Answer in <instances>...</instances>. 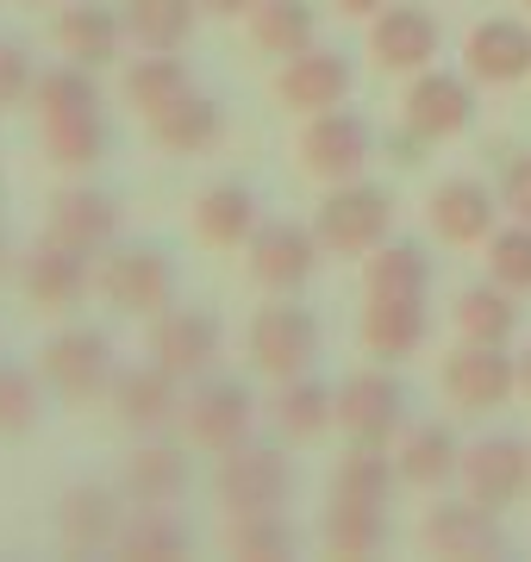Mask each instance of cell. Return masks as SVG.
Listing matches in <instances>:
<instances>
[{"label": "cell", "instance_id": "6da1fadb", "mask_svg": "<svg viewBox=\"0 0 531 562\" xmlns=\"http://www.w3.org/2000/svg\"><path fill=\"white\" fill-rule=\"evenodd\" d=\"M313 232L326 244V257H369V250H382L394 232V194L388 188H375V181H338L319 213H313Z\"/></svg>", "mask_w": 531, "mask_h": 562}, {"label": "cell", "instance_id": "7a4b0ae2", "mask_svg": "<svg viewBox=\"0 0 531 562\" xmlns=\"http://www.w3.org/2000/svg\"><path fill=\"white\" fill-rule=\"evenodd\" d=\"M38 375L44 387L69 406H94L113 394V375H120V362H113V338L94 331V325H69L57 338L38 350Z\"/></svg>", "mask_w": 531, "mask_h": 562}, {"label": "cell", "instance_id": "3957f363", "mask_svg": "<svg viewBox=\"0 0 531 562\" xmlns=\"http://www.w3.org/2000/svg\"><path fill=\"white\" fill-rule=\"evenodd\" d=\"M101 294L113 313H132V319H157L169 301H176V262L157 250V244H120L113 257L101 262Z\"/></svg>", "mask_w": 531, "mask_h": 562}, {"label": "cell", "instance_id": "277c9868", "mask_svg": "<svg viewBox=\"0 0 531 562\" xmlns=\"http://www.w3.org/2000/svg\"><path fill=\"white\" fill-rule=\"evenodd\" d=\"M326 257V244L319 232L301 220H263L250 232L245 244V262H250V281H263L269 294H294V288H307L313 269Z\"/></svg>", "mask_w": 531, "mask_h": 562}, {"label": "cell", "instance_id": "5b68a950", "mask_svg": "<svg viewBox=\"0 0 531 562\" xmlns=\"http://www.w3.org/2000/svg\"><path fill=\"white\" fill-rule=\"evenodd\" d=\"M250 362L263 369L269 382H294V375H307L313 362H319V319H313L307 306H257V319H250Z\"/></svg>", "mask_w": 531, "mask_h": 562}, {"label": "cell", "instance_id": "8992f818", "mask_svg": "<svg viewBox=\"0 0 531 562\" xmlns=\"http://www.w3.org/2000/svg\"><path fill=\"white\" fill-rule=\"evenodd\" d=\"M219 319L206 313V306H163L157 319H150V362H163L176 382H201V375H213V362H219Z\"/></svg>", "mask_w": 531, "mask_h": 562}, {"label": "cell", "instance_id": "52a82bcc", "mask_svg": "<svg viewBox=\"0 0 531 562\" xmlns=\"http://www.w3.org/2000/svg\"><path fill=\"white\" fill-rule=\"evenodd\" d=\"M250 425H257V401H250L245 382H231V375H201L194 394L182 401V431L201 450H238L250 438Z\"/></svg>", "mask_w": 531, "mask_h": 562}, {"label": "cell", "instance_id": "ba28073f", "mask_svg": "<svg viewBox=\"0 0 531 562\" xmlns=\"http://www.w3.org/2000/svg\"><path fill=\"white\" fill-rule=\"evenodd\" d=\"M400 425H407V387L388 375V362L338 382V431L350 443H382L388 450V438H400Z\"/></svg>", "mask_w": 531, "mask_h": 562}, {"label": "cell", "instance_id": "9c48e42d", "mask_svg": "<svg viewBox=\"0 0 531 562\" xmlns=\"http://www.w3.org/2000/svg\"><path fill=\"white\" fill-rule=\"evenodd\" d=\"M375 157V138H369V120L363 113H350V106H331V113H313V125L301 132V162H307V176L319 181H357Z\"/></svg>", "mask_w": 531, "mask_h": 562}, {"label": "cell", "instance_id": "30bf717a", "mask_svg": "<svg viewBox=\"0 0 531 562\" xmlns=\"http://www.w3.org/2000/svg\"><path fill=\"white\" fill-rule=\"evenodd\" d=\"M470 120H475V88L463 76H450V69H419V81H413L407 101H400L407 144H444Z\"/></svg>", "mask_w": 531, "mask_h": 562}, {"label": "cell", "instance_id": "8fae6325", "mask_svg": "<svg viewBox=\"0 0 531 562\" xmlns=\"http://www.w3.org/2000/svg\"><path fill=\"white\" fill-rule=\"evenodd\" d=\"M444 394L463 413H494L519 394V357H507V344H470L444 357Z\"/></svg>", "mask_w": 531, "mask_h": 562}, {"label": "cell", "instance_id": "7c38bea8", "mask_svg": "<svg viewBox=\"0 0 531 562\" xmlns=\"http://www.w3.org/2000/svg\"><path fill=\"white\" fill-rule=\"evenodd\" d=\"M287 487H294V469H287L282 450H269V443H238V450H225L219 457V506L225 513H269V506L287 501Z\"/></svg>", "mask_w": 531, "mask_h": 562}, {"label": "cell", "instance_id": "4fadbf2b", "mask_svg": "<svg viewBox=\"0 0 531 562\" xmlns=\"http://www.w3.org/2000/svg\"><path fill=\"white\" fill-rule=\"evenodd\" d=\"M106 401H113V419L125 431H138V438H157V431H169V425L182 419V382L169 375L163 362H132V369H120Z\"/></svg>", "mask_w": 531, "mask_h": 562}, {"label": "cell", "instance_id": "5bb4252c", "mask_svg": "<svg viewBox=\"0 0 531 562\" xmlns=\"http://www.w3.org/2000/svg\"><path fill=\"white\" fill-rule=\"evenodd\" d=\"M88 281H94V269H88V250L63 244L57 232H44V238L20 257V288L44 306V313H69V306L88 294Z\"/></svg>", "mask_w": 531, "mask_h": 562}, {"label": "cell", "instance_id": "9a60e30c", "mask_svg": "<svg viewBox=\"0 0 531 562\" xmlns=\"http://www.w3.org/2000/svg\"><path fill=\"white\" fill-rule=\"evenodd\" d=\"M463 487H470V501L482 506H512L526 501L531 487V443H519L512 431H500V438H482L463 450Z\"/></svg>", "mask_w": 531, "mask_h": 562}, {"label": "cell", "instance_id": "2e32d148", "mask_svg": "<svg viewBox=\"0 0 531 562\" xmlns=\"http://www.w3.org/2000/svg\"><path fill=\"white\" fill-rule=\"evenodd\" d=\"M494 220H500V194H494L488 181H475V176L438 181L431 201H426V225L444 244H488Z\"/></svg>", "mask_w": 531, "mask_h": 562}, {"label": "cell", "instance_id": "e0dca14e", "mask_svg": "<svg viewBox=\"0 0 531 562\" xmlns=\"http://www.w3.org/2000/svg\"><path fill=\"white\" fill-rule=\"evenodd\" d=\"M350 81H357V69H350V57H338V50H301V57L282 63V76H275V101L287 106V113H331V106H344Z\"/></svg>", "mask_w": 531, "mask_h": 562}, {"label": "cell", "instance_id": "ac0fdd59", "mask_svg": "<svg viewBox=\"0 0 531 562\" xmlns=\"http://www.w3.org/2000/svg\"><path fill=\"white\" fill-rule=\"evenodd\" d=\"M125 494L106 482H76L69 494L57 501V538L69 543V550H82V557H94V550H113L120 543V525H125Z\"/></svg>", "mask_w": 531, "mask_h": 562}, {"label": "cell", "instance_id": "d6986e66", "mask_svg": "<svg viewBox=\"0 0 531 562\" xmlns=\"http://www.w3.org/2000/svg\"><path fill=\"white\" fill-rule=\"evenodd\" d=\"M431 331L426 294H369L363 306V350L375 362H407Z\"/></svg>", "mask_w": 531, "mask_h": 562}, {"label": "cell", "instance_id": "ffe728a7", "mask_svg": "<svg viewBox=\"0 0 531 562\" xmlns=\"http://www.w3.org/2000/svg\"><path fill=\"white\" fill-rule=\"evenodd\" d=\"M263 225V206H257V188L250 181H213L194 194V238L206 250H245L250 232Z\"/></svg>", "mask_w": 531, "mask_h": 562}, {"label": "cell", "instance_id": "44dd1931", "mask_svg": "<svg viewBox=\"0 0 531 562\" xmlns=\"http://www.w3.org/2000/svg\"><path fill=\"white\" fill-rule=\"evenodd\" d=\"M369 50L382 69H426L438 57V20L419 0H388L369 25Z\"/></svg>", "mask_w": 531, "mask_h": 562}, {"label": "cell", "instance_id": "7402d4cb", "mask_svg": "<svg viewBox=\"0 0 531 562\" xmlns=\"http://www.w3.org/2000/svg\"><path fill=\"white\" fill-rule=\"evenodd\" d=\"M419 538H426V550H438V557H500V550H507V531L494 519V506H482V501L431 506L426 525H419Z\"/></svg>", "mask_w": 531, "mask_h": 562}, {"label": "cell", "instance_id": "603a6c76", "mask_svg": "<svg viewBox=\"0 0 531 562\" xmlns=\"http://www.w3.org/2000/svg\"><path fill=\"white\" fill-rule=\"evenodd\" d=\"M57 44H63L69 63L106 69V63H120V50H125V13L106 7V0H76V7L57 13Z\"/></svg>", "mask_w": 531, "mask_h": 562}, {"label": "cell", "instance_id": "cb8c5ba5", "mask_svg": "<svg viewBox=\"0 0 531 562\" xmlns=\"http://www.w3.org/2000/svg\"><path fill=\"white\" fill-rule=\"evenodd\" d=\"M44 232H57L63 244L101 257L106 244L120 238V206H113V194H101V188H57V194H50V225H44Z\"/></svg>", "mask_w": 531, "mask_h": 562}, {"label": "cell", "instance_id": "d4e9b609", "mask_svg": "<svg viewBox=\"0 0 531 562\" xmlns=\"http://www.w3.org/2000/svg\"><path fill=\"white\" fill-rule=\"evenodd\" d=\"M463 63L488 88H507V81L531 76V25L526 20H482L470 32V44H463Z\"/></svg>", "mask_w": 531, "mask_h": 562}, {"label": "cell", "instance_id": "484cf974", "mask_svg": "<svg viewBox=\"0 0 531 562\" xmlns=\"http://www.w3.org/2000/svg\"><path fill=\"white\" fill-rule=\"evenodd\" d=\"M194 482V469H188V450L176 443H138L120 469V494L132 506H176Z\"/></svg>", "mask_w": 531, "mask_h": 562}, {"label": "cell", "instance_id": "4316f807", "mask_svg": "<svg viewBox=\"0 0 531 562\" xmlns=\"http://www.w3.org/2000/svg\"><path fill=\"white\" fill-rule=\"evenodd\" d=\"M219 138H225V106L213 94H188V101L163 106L150 120V144L169 150V157H206Z\"/></svg>", "mask_w": 531, "mask_h": 562}, {"label": "cell", "instance_id": "83f0119b", "mask_svg": "<svg viewBox=\"0 0 531 562\" xmlns=\"http://www.w3.org/2000/svg\"><path fill=\"white\" fill-rule=\"evenodd\" d=\"M125 101L138 106L144 120H157L163 106H176V101H188L194 94V76H188V63L176 57V50H144L132 69H125Z\"/></svg>", "mask_w": 531, "mask_h": 562}, {"label": "cell", "instance_id": "f1b7e54d", "mask_svg": "<svg viewBox=\"0 0 531 562\" xmlns=\"http://www.w3.org/2000/svg\"><path fill=\"white\" fill-rule=\"evenodd\" d=\"M44 157L57 169H94L106 157V120L101 106H82V113H44L38 120Z\"/></svg>", "mask_w": 531, "mask_h": 562}, {"label": "cell", "instance_id": "f546056e", "mask_svg": "<svg viewBox=\"0 0 531 562\" xmlns=\"http://www.w3.org/2000/svg\"><path fill=\"white\" fill-rule=\"evenodd\" d=\"M125 13V38L138 50H182L194 38L201 0H120Z\"/></svg>", "mask_w": 531, "mask_h": 562}, {"label": "cell", "instance_id": "4dcf8cb0", "mask_svg": "<svg viewBox=\"0 0 531 562\" xmlns=\"http://www.w3.org/2000/svg\"><path fill=\"white\" fill-rule=\"evenodd\" d=\"M394 469H400L407 487H444L463 475V450H456V438L444 425H413L400 438V450H394Z\"/></svg>", "mask_w": 531, "mask_h": 562}, {"label": "cell", "instance_id": "1f68e13d", "mask_svg": "<svg viewBox=\"0 0 531 562\" xmlns=\"http://www.w3.org/2000/svg\"><path fill=\"white\" fill-rule=\"evenodd\" d=\"M250 38H257V50L287 63V57H301V50H313L319 13H313L307 0H263V7L250 13Z\"/></svg>", "mask_w": 531, "mask_h": 562}, {"label": "cell", "instance_id": "d6a6232c", "mask_svg": "<svg viewBox=\"0 0 531 562\" xmlns=\"http://www.w3.org/2000/svg\"><path fill=\"white\" fill-rule=\"evenodd\" d=\"M456 331L470 344H507L519 331V306H512V288L500 281H475L456 294Z\"/></svg>", "mask_w": 531, "mask_h": 562}, {"label": "cell", "instance_id": "836d02e7", "mask_svg": "<svg viewBox=\"0 0 531 562\" xmlns=\"http://www.w3.org/2000/svg\"><path fill=\"white\" fill-rule=\"evenodd\" d=\"M326 543L338 557H375L388 543V506L382 501H326Z\"/></svg>", "mask_w": 531, "mask_h": 562}, {"label": "cell", "instance_id": "e575fe53", "mask_svg": "<svg viewBox=\"0 0 531 562\" xmlns=\"http://www.w3.org/2000/svg\"><path fill=\"white\" fill-rule=\"evenodd\" d=\"M331 419H338V394L326 382H313V369L294 375V382H275V425H282V438H319Z\"/></svg>", "mask_w": 531, "mask_h": 562}, {"label": "cell", "instance_id": "d590c367", "mask_svg": "<svg viewBox=\"0 0 531 562\" xmlns=\"http://www.w3.org/2000/svg\"><path fill=\"white\" fill-rule=\"evenodd\" d=\"M188 543H194V531H188V519H176V506H132V519L120 525V557H182Z\"/></svg>", "mask_w": 531, "mask_h": 562}, {"label": "cell", "instance_id": "8d00e7d4", "mask_svg": "<svg viewBox=\"0 0 531 562\" xmlns=\"http://www.w3.org/2000/svg\"><path fill=\"white\" fill-rule=\"evenodd\" d=\"M400 482V469L382 457V443H350L338 469H331V501H382L388 506V487Z\"/></svg>", "mask_w": 531, "mask_h": 562}, {"label": "cell", "instance_id": "74e56055", "mask_svg": "<svg viewBox=\"0 0 531 562\" xmlns=\"http://www.w3.org/2000/svg\"><path fill=\"white\" fill-rule=\"evenodd\" d=\"M363 288L369 294H426L431 288V257L419 244H382L363 257Z\"/></svg>", "mask_w": 531, "mask_h": 562}, {"label": "cell", "instance_id": "f35d334b", "mask_svg": "<svg viewBox=\"0 0 531 562\" xmlns=\"http://www.w3.org/2000/svg\"><path fill=\"white\" fill-rule=\"evenodd\" d=\"M225 550L231 557H287L294 550V525L282 519V506H269V513H231L225 519Z\"/></svg>", "mask_w": 531, "mask_h": 562}, {"label": "cell", "instance_id": "ab89813d", "mask_svg": "<svg viewBox=\"0 0 531 562\" xmlns=\"http://www.w3.org/2000/svg\"><path fill=\"white\" fill-rule=\"evenodd\" d=\"M32 106L44 113H82V106H101V94H94V69H82V63H57V69H44L38 81H32Z\"/></svg>", "mask_w": 531, "mask_h": 562}, {"label": "cell", "instance_id": "60d3db41", "mask_svg": "<svg viewBox=\"0 0 531 562\" xmlns=\"http://www.w3.org/2000/svg\"><path fill=\"white\" fill-rule=\"evenodd\" d=\"M44 413L38 375L25 362H0V438H25Z\"/></svg>", "mask_w": 531, "mask_h": 562}, {"label": "cell", "instance_id": "b9f144b4", "mask_svg": "<svg viewBox=\"0 0 531 562\" xmlns=\"http://www.w3.org/2000/svg\"><path fill=\"white\" fill-rule=\"evenodd\" d=\"M488 281L512 288V294H531V225L512 220V225H494L488 238Z\"/></svg>", "mask_w": 531, "mask_h": 562}, {"label": "cell", "instance_id": "7bdbcfd3", "mask_svg": "<svg viewBox=\"0 0 531 562\" xmlns=\"http://www.w3.org/2000/svg\"><path fill=\"white\" fill-rule=\"evenodd\" d=\"M32 81H38V69H32V57H25V44L0 38V113L32 101Z\"/></svg>", "mask_w": 531, "mask_h": 562}, {"label": "cell", "instance_id": "ee69618b", "mask_svg": "<svg viewBox=\"0 0 531 562\" xmlns=\"http://www.w3.org/2000/svg\"><path fill=\"white\" fill-rule=\"evenodd\" d=\"M500 206H507L512 220L531 225V157H512L507 162V181H500Z\"/></svg>", "mask_w": 531, "mask_h": 562}, {"label": "cell", "instance_id": "f6af8a7d", "mask_svg": "<svg viewBox=\"0 0 531 562\" xmlns=\"http://www.w3.org/2000/svg\"><path fill=\"white\" fill-rule=\"evenodd\" d=\"M263 0H201V13H213V20H238V13H257Z\"/></svg>", "mask_w": 531, "mask_h": 562}, {"label": "cell", "instance_id": "bcb514c9", "mask_svg": "<svg viewBox=\"0 0 531 562\" xmlns=\"http://www.w3.org/2000/svg\"><path fill=\"white\" fill-rule=\"evenodd\" d=\"M388 0H338V13H350V20H375Z\"/></svg>", "mask_w": 531, "mask_h": 562}, {"label": "cell", "instance_id": "7dc6e473", "mask_svg": "<svg viewBox=\"0 0 531 562\" xmlns=\"http://www.w3.org/2000/svg\"><path fill=\"white\" fill-rule=\"evenodd\" d=\"M519 394H526V401H531V350H526V357H519Z\"/></svg>", "mask_w": 531, "mask_h": 562}, {"label": "cell", "instance_id": "c3c4849f", "mask_svg": "<svg viewBox=\"0 0 531 562\" xmlns=\"http://www.w3.org/2000/svg\"><path fill=\"white\" fill-rule=\"evenodd\" d=\"M0 269H7V244H0Z\"/></svg>", "mask_w": 531, "mask_h": 562}, {"label": "cell", "instance_id": "681fc988", "mask_svg": "<svg viewBox=\"0 0 531 562\" xmlns=\"http://www.w3.org/2000/svg\"><path fill=\"white\" fill-rule=\"evenodd\" d=\"M25 7H44V0H25Z\"/></svg>", "mask_w": 531, "mask_h": 562}, {"label": "cell", "instance_id": "f907efd6", "mask_svg": "<svg viewBox=\"0 0 531 562\" xmlns=\"http://www.w3.org/2000/svg\"><path fill=\"white\" fill-rule=\"evenodd\" d=\"M526 7H531V0H526Z\"/></svg>", "mask_w": 531, "mask_h": 562}]
</instances>
